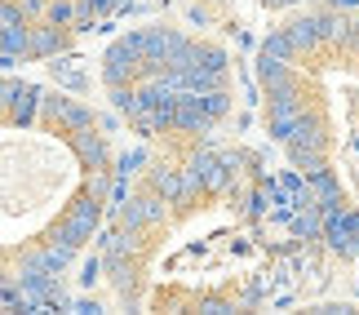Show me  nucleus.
Instances as JSON below:
<instances>
[{
  "label": "nucleus",
  "instance_id": "nucleus-1",
  "mask_svg": "<svg viewBox=\"0 0 359 315\" xmlns=\"http://www.w3.org/2000/svg\"><path fill=\"white\" fill-rule=\"evenodd\" d=\"M284 147H288V156H293V164L302 173H315V169H324V152H328V138H324V129L315 125L311 116H302L297 125H293V133L284 138Z\"/></svg>",
  "mask_w": 359,
  "mask_h": 315
},
{
  "label": "nucleus",
  "instance_id": "nucleus-2",
  "mask_svg": "<svg viewBox=\"0 0 359 315\" xmlns=\"http://www.w3.org/2000/svg\"><path fill=\"white\" fill-rule=\"evenodd\" d=\"M302 116H306V102H302L297 80H288V85H275V89H271V138L284 142Z\"/></svg>",
  "mask_w": 359,
  "mask_h": 315
},
{
  "label": "nucleus",
  "instance_id": "nucleus-3",
  "mask_svg": "<svg viewBox=\"0 0 359 315\" xmlns=\"http://www.w3.org/2000/svg\"><path fill=\"white\" fill-rule=\"evenodd\" d=\"M142 62V45H137V32L133 36H120L111 49H107V85H124V80H133V67Z\"/></svg>",
  "mask_w": 359,
  "mask_h": 315
},
{
  "label": "nucleus",
  "instance_id": "nucleus-4",
  "mask_svg": "<svg viewBox=\"0 0 359 315\" xmlns=\"http://www.w3.org/2000/svg\"><path fill=\"white\" fill-rule=\"evenodd\" d=\"M320 217H324L320 236L328 240V249L341 253V257H359V240L346 231V209H328V213H320Z\"/></svg>",
  "mask_w": 359,
  "mask_h": 315
},
{
  "label": "nucleus",
  "instance_id": "nucleus-5",
  "mask_svg": "<svg viewBox=\"0 0 359 315\" xmlns=\"http://www.w3.org/2000/svg\"><path fill=\"white\" fill-rule=\"evenodd\" d=\"M284 36H288V45H293V53L302 58V53H311L315 45H320V32H315V13H306V18H293L284 27Z\"/></svg>",
  "mask_w": 359,
  "mask_h": 315
},
{
  "label": "nucleus",
  "instance_id": "nucleus-6",
  "mask_svg": "<svg viewBox=\"0 0 359 315\" xmlns=\"http://www.w3.org/2000/svg\"><path fill=\"white\" fill-rule=\"evenodd\" d=\"M320 227H324V217L315 204H302V209L293 213V231H297V240H320Z\"/></svg>",
  "mask_w": 359,
  "mask_h": 315
},
{
  "label": "nucleus",
  "instance_id": "nucleus-7",
  "mask_svg": "<svg viewBox=\"0 0 359 315\" xmlns=\"http://www.w3.org/2000/svg\"><path fill=\"white\" fill-rule=\"evenodd\" d=\"M151 187H156V196L164 204H177V191H182V173L177 169H156L151 173Z\"/></svg>",
  "mask_w": 359,
  "mask_h": 315
},
{
  "label": "nucleus",
  "instance_id": "nucleus-8",
  "mask_svg": "<svg viewBox=\"0 0 359 315\" xmlns=\"http://www.w3.org/2000/svg\"><path fill=\"white\" fill-rule=\"evenodd\" d=\"M257 80H262L266 89H275V85H288L293 76H288V62H280V58H266V53H262V58H257Z\"/></svg>",
  "mask_w": 359,
  "mask_h": 315
},
{
  "label": "nucleus",
  "instance_id": "nucleus-9",
  "mask_svg": "<svg viewBox=\"0 0 359 315\" xmlns=\"http://www.w3.org/2000/svg\"><path fill=\"white\" fill-rule=\"evenodd\" d=\"M62 45V36H58V27H40L36 36H27V49L32 53H53Z\"/></svg>",
  "mask_w": 359,
  "mask_h": 315
},
{
  "label": "nucleus",
  "instance_id": "nucleus-10",
  "mask_svg": "<svg viewBox=\"0 0 359 315\" xmlns=\"http://www.w3.org/2000/svg\"><path fill=\"white\" fill-rule=\"evenodd\" d=\"M262 53H266V58H280V62H293V58H297V53H293V45H288V36H284V32L266 36V45H262Z\"/></svg>",
  "mask_w": 359,
  "mask_h": 315
},
{
  "label": "nucleus",
  "instance_id": "nucleus-11",
  "mask_svg": "<svg viewBox=\"0 0 359 315\" xmlns=\"http://www.w3.org/2000/svg\"><path fill=\"white\" fill-rule=\"evenodd\" d=\"M200 107H204V116H209V120H217V116H226L231 98H226L222 89H209V93H200Z\"/></svg>",
  "mask_w": 359,
  "mask_h": 315
},
{
  "label": "nucleus",
  "instance_id": "nucleus-12",
  "mask_svg": "<svg viewBox=\"0 0 359 315\" xmlns=\"http://www.w3.org/2000/svg\"><path fill=\"white\" fill-rule=\"evenodd\" d=\"M137 213H142V227H147V222H160V217H164V200L151 191V196L137 200Z\"/></svg>",
  "mask_w": 359,
  "mask_h": 315
},
{
  "label": "nucleus",
  "instance_id": "nucleus-13",
  "mask_svg": "<svg viewBox=\"0 0 359 315\" xmlns=\"http://www.w3.org/2000/svg\"><path fill=\"white\" fill-rule=\"evenodd\" d=\"M142 164H147V152H133V156H124V160H120V177L137 173V169H142Z\"/></svg>",
  "mask_w": 359,
  "mask_h": 315
},
{
  "label": "nucleus",
  "instance_id": "nucleus-14",
  "mask_svg": "<svg viewBox=\"0 0 359 315\" xmlns=\"http://www.w3.org/2000/svg\"><path fill=\"white\" fill-rule=\"evenodd\" d=\"M266 204H271V191L262 187L257 196H248V213H253V217H262V213H266Z\"/></svg>",
  "mask_w": 359,
  "mask_h": 315
},
{
  "label": "nucleus",
  "instance_id": "nucleus-15",
  "mask_svg": "<svg viewBox=\"0 0 359 315\" xmlns=\"http://www.w3.org/2000/svg\"><path fill=\"white\" fill-rule=\"evenodd\" d=\"M200 311H204V315H226V311H236V307H226L222 297H204V302H200Z\"/></svg>",
  "mask_w": 359,
  "mask_h": 315
},
{
  "label": "nucleus",
  "instance_id": "nucleus-16",
  "mask_svg": "<svg viewBox=\"0 0 359 315\" xmlns=\"http://www.w3.org/2000/svg\"><path fill=\"white\" fill-rule=\"evenodd\" d=\"M98 276H102V257H89V262H85V276H80V280H85V284H93Z\"/></svg>",
  "mask_w": 359,
  "mask_h": 315
},
{
  "label": "nucleus",
  "instance_id": "nucleus-17",
  "mask_svg": "<svg viewBox=\"0 0 359 315\" xmlns=\"http://www.w3.org/2000/svg\"><path fill=\"white\" fill-rule=\"evenodd\" d=\"M346 231L359 240V209H346Z\"/></svg>",
  "mask_w": 359,
  "mask_h": 315
},
{
  "label": "nucleus",
  "instance_id": "nucleus-18",
  "mask_svg": "<svg viewBox=\"0 0 359 315\" xmlns=\"http://www.w3.org/2000/svg\"><path fill=\"white\" fill-rule=\"evenodd\" d=\"M262 5H271V9H280V5H288V0H262Z\"/></svg>",
  "mask_w": 359,
  "mask_h": 315
},
{
  "label": "nucleus",
  "instance_id": "nucleus-19",
  "mask_svg": "<svg viewBox=\"0 0 359 315\" xmlns=\"http://www.w3.org/2000/svg\"><path fill=\"white\" fill-rule=\"evenodd\" d=\"M351 45H355V49H359V22H355V32H351Z\"/></svg>",
  "mask_w": 359,
  "mask_h": 315
}]
</instances>
